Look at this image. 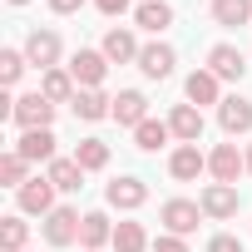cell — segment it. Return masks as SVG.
<instances>
[{"mask_svg":"<svg viewBox=\"0 0 252 252\" xmlns=\"http://www.w3.org/2000/svg\"><path fill=\"white\" fill-rule=\"evenodd\" d=\"M10 119L20 124V129H50V124H55V104L35 89V94H20L15 99V114Z\"/></svg>","mask_w":252,"mask_h":252,"instance_id":"cell-1","label":"cell"},{"mask_svg":"<svg viewBox=\"0 0 252 252\" xmlns=\"http://www.w3.org/2000/svg\"><path fill=\"white\" fill-rule=\"evenodd\" d=\"M158 218H163V227H168L173 237H188V232L203 222V208H198V203H188V198H168Z\"/></svg>","mask_w":252,"mask_h":252,"instance_id":"cell-2","label":"cell"},{"mask_svg":"<svg viewBox=\"0 0 252 252\" xmlns=\"http://www.w3.org/2000/svg\"><path fill=\"white\" fill-rule=\"evenodd\" d=\"M104 69H109L104 50H79V55L69 60V74H74L79 89H99V84H104Z\"/></svg>","mask_w":252,"mask_h":252,"instance_id":"cell-3","label":"cell"},{"mask_svg":"<svg viewBox=\"0 0 252 252\" xmlns=\"http://www.w3.org/2000/svg\"><path fill=\"white\" fill-rule=\"evenodd\" d=\"M55 193H60V188H55L50 178H30V183H25V188H20L15 198H20V213L50 218V213H55Z\"/></svg>","mask_w":252,"mask_h":252,"instance_id":"cell-4","label":"cell"},{"mask_svg":"<svg viewBox=\"0 0 252 252\" xmlns=\"http://www.w3.org/2000/svg\"><path fill=\"white\" fill-rule=\"evenodd\" d=\"M79 213L74 208H55L50 218H45V242L50 247H69V242H79Z\"/></svg>","mask_w":252,"mask_h":252,"instance_id":"cell-5","label":"cell"},{"mask_svg":"<svg viewBox=\"0 0 252 252\" xmlns=\"http://www.w3.org/2000/svg\"><path fill=\"white\" fill-rule=\"evenodd\" d=\"M104 198H109V208H119V213H134V208L149 203V188H144V178H114V183L104 188Z\"/></svg>","mask_w":252,"mask_h":252,"instance_id":"cell-6","label":"cell"},{"mask_svg":"<svg viewBox=\"0 0 252 252\" xmlns=\"http://www.w3.org/2000/svg\"><path fill=\"white\" fill-rule=\"evenodd\" d=\"M25 60H30L35 69H55V60H60V35H55V30H30Z\"/></svg>","mask_w":252,"mask_h":252,"instance_id":"cell-7","label":"cell"},{"mask_svg":"<svg viewBox=\"0 0 252 252\" xmlns=\"http://www.w3.org/2000/svg\"><path fill=\"white\" fill-rule=\"evenodd\" d=\"M242 168H247V158L237 154V144H218V149L208 154V173H213L218 183H237Z\"/></svg>","mask_w":252,"mask_h":252,"instance_id":"cell-8","label":"cell"},{"mask_svg":"<svg viewBox=\"0 0 252 252\" xmlns=\"http://www.w3.org/2000/svg\"><path fill=\"white\" fill-rule=\"evenodd\" d=\"M198 208H203V218H232L237 213V188L232 183H208Z\"/></svg>","mask_w":252,"mask_h":252,"instance_id":"cell-9","label":"cell"},{"mask_svg":"<svg viewBox=\"0 0 252 252\" xmlns=\"http://www.w3.org/2000/svg\"><path fill=\"white\" fill-rule=\"evenodd\" d=\"M208 69H213L218 79H242V74H247V60H242L237 45H213V50H208Z\"/></svg>","mask_w":252,"mask_h":252,"instance_id":"cell-10","label":"cell"},{"mask_svg":"<svg viewBox=\"0 0 252 252\" xmlns=\"http://www.w3.org/2000/svg\"><path fill=\"white\" fill-rule=\"evenodd\" d=\"M15 154L30 158V163H55V134L50 129H25L20 144H15Z\"/></svg>","mask_w":252,"mask_h":252,"instance_id":"cell-11","label":"cell"},{"mask_svg":"<svg viewBox=\"0 0 252 252\" xmlns=\"http://www.w3.org/2000/svg\"><path fill=\"white\" fill-rule=\"evenodd\" d=\"M218 124H222V134H232V139L247 134V129H252V104H247L242 94H237V99H222V104H218Z\"/></svg>","mask_w":252,"mask_h":252,"instance_id":"cell-12","label":"cell"},{"mask_svg":"<svg viewBox=\"0 0 252 252\" xmlns=\"http://www.w3.org/2000/svg\"><path fill=\"white\" fill-rule=\"evenodd\" d=\"M173 64H178L173 45H144V50H139V69H144L149 79H168V74H173Z\"/></svg>","mask_w":252,"mask_h":252,"instance_id":"cell-13","label":"cell"},{"mask_svg":"<svg viewBox=\"0 0 252 252\" xmlns=\"http://www.w3.org/2000/svg\"><path fill=\"white\" fill-rule=\"evenodd\" d=\"M203 168H208V158L198 154V144H178V149H173V158H168V173H173L178 183H193Z\"/></svg>","mask_w":252,"mask_h":252,"instance_id":"cell-14","label":"cell"},{"mask_svg":"<svg viewBox=\"0 0 252 252\" xmlns=\"http://www.w3.org/2000/svg\"><path fill=\"white\" fill-rule=\"evenodd\" d=\"M168 129H173V139L198 144V139H203V114H198V104H178V109L168 114Z\"/></svg>","mask_w":252,"mask_h":252,"instance_id":"cell-15","label":"cell"},{"mask_svg":"<svg viewBox=\"0 0 252 252\" xmlns=\"http://www.w3.org/2000/svg\"><path fill=\"white\" fill-rule=\"evenodd\" d=\"M114 119L124 124V129H139V124L149 119V99H144L139 89H124V94L114 99Z\"/></svg>","mask_w":252,"mask_h":252,"instance_id":"cell-16","label":"cell"},{"mask_svg":"<svg viewBox=\"0 0 252 252\" xmlns=\"http://www.w3.org/2000/svg\"><path fill=\"white\" fill-rule=\"evenodd\" d=\"M134 20H139V30H149V35H163V30L173 25V5H168V0H144V5L134 10Z\"/></svg>","mask_w":252,"mask_h":252,"instance_id":"cell-17","label":"cell"},{"mask_svg":"<svg viewBox=\"0 0 252 252\" xmlns=\"http://www.w3.org/2000/svg\"><path fill=\"white\" fill-rule=\"evenodd\" d=\"M40 94L50 99V104H74V74L69 69H45V79H40Z\"/></svg>","mask_w":252,"mask_h":252,"instance_id":"cell-18","label":"cell"},{"mask_svg":"<svg viewBox=\"0 0 252 252\" xmlns=\"http://www.w3.org/2000/svg\"><path fill=\"white\" fill-rule=\"evenodd\" d=\"M183 89H188V104H198V109H203V104H222V99H218V74H213V69H193Z\"/></svg>","mask_w":252,"mask_h":252,"instance_id":"cell-19","label":"cell"},{"mask_svg":"<svg viewBox=\"0 0 252 252\" xmlns=\"http://www.w3.org/2000/svg\"><path fill=\"white\" fill-rule=\"evenodd\" d=\"M79 242H84V252H99L104 242H114L109 218H104V213H84V222H79Z\"/></svg>","mask_w":252,"mask_h":252,"instance_id":"cell-20","label":"cell"},{"mask_svg":"<svg viewBox=\"0 0 252 252\" xmlns=\"http://www.w3.org/2000/svg\"><path fill=\"white\" fill-rule=\"evenodd\" d=\"M45 178H50L60 193H79V183H84V168H79L74 158H55V163L45 168Z\"/></svg>","mask_w":252,"mask_h":252,"instance_id":"cell-21","label":"cell"},{"mask_svg":"<svg viewBox=\"0 0 252 252\" xmlns=\"http://www.w3.org/2000/svg\"><path fill=\"white\" fill-rule=\"evenodd\" d=\"M104 60H114V64H129V60H139V45H134V35L124 30V25L104 35Z\"/></svg>","mask_w":252,"mask_h":252,"instance_id":"cell-22","label":"cell"},{"mask_svg":"<svg viewBox=\"0 0 252 252\" xmlns=\"http://www.w3.org/2000/svg\"><path fill=\"white\" fill-rule=\"evenodd\" d=\"M104 114H114V99H104L99 89H79L74 94V119H104Z\"/></svg>","mask_w":252,"mask_h":252,"instance_id":"cell-23","label":"cell"},{"mask_svg":"<svg viewBox=\"0 0 252 252\" xmlns=\"http://www.w3.org/2000/svg\"><path fill=\"white\" fill-rule=\"evenodd\" d=\"M213 20L227 25V30L247 25V20H252V0H213Z\"/></svg>","mask_w":252,"mask_h":252,"instance_id":"cell-24","label":"cell"},{"mask_svg":"<svg viewBox=\"0 0 252 252\" xmlns=\"http://www.w3.org/2000/svg\"><path fill=\"white\" fill-rule=\"evenodd\" d=\"M168 134H173V129H168L163 119H144L139 129H134V149H144V154H154V149H163V144H168Z\"/></svg>","mask_w":252,"mask_h":252,"instance_id":"cell-25","label":"cell"},{"mask_svg":"<svg viewBox=\"0 0 252 252\" xmlns=\"http://www.w3.org/2000/svg\"><path fill=\"white\" fill-rule=\"evenodd\" d=\"M74 163H79L84 173H94V168H104V163H109V144H104V139H84V144L74 149Z\"/></svg>","mask_w":252,"mask_h":252,"instance_id":"cell-26","label":"cell"},{"mask_svg":"<svg viewBox=\"0 0 252 252\" xmlns=\"http://www.w3.org/2000/svg\"><path fill=\"white\" fill-rule=\"evenodd\" d=\"M25 168H30V158H20V154L10 149L5 158H0V183H5V188H15V193H20V188L30 183V178H25Z\"/></svg>","mask_w":252,"mask_h":252,"instance_id":"cell-27","label":"cell"},{"mask_svg":"<svg viewBox=\"0 0 252 252\" xmlns=\"http://www.w3.org/2000/svg\"><path fill=\"white\" fill-rule=\"evenodd\" d=\"M144 247H149V237H144L139 222H119L114 227V252H144Z\"/></svg>","mask_w":252,"mask_h":252,"instance_id":"cell-28","label":"cell"},{"mask_svg":"<svg viewBox=\"0 0 252 252\" xmlns=\"http://www.w3.org/2000/svg\"><path fill=\"white\" fill-rule=\"evenodd\" d=\"M25 50H0V79H5V84H15L20 74H25Z\"/></svg>","mask_w":252,"mask_h":252,"instance_id":"cell-29","label":"cell"},{"mask_svg":"<svg viewBox=\"0 0 252 252\" xmlns=\"http://www.w3.org/2000/svg\"><path fill=\"white\" fill-rule=\"evenodd\" d=\"M25 232H30V227H25L20 218H5V222H0V247H5V252H20V247H25Z\"/></svg>","mask_w":252,"mask_h":252,"instance_id":"cell-30","label":"cell"},{"mask_svg":"<svg viewBox=\"0 0 252 252\" xmlns=\"http://www.w3.org/2000/svg\"><path fill=\"white\" fill-rule=\"evenodd\" d=\"M208 252H242V242H237V237H227V232H218V237L208 242Z\"/></svg>","mask_w":252,"mask_h":252,"instance_id":"cell-31","label":"cell"},{"mask_svg":"<svg viewBox=\"0 0 252 252\" xmlns=\"http://www.w3.org/2000/svg\"><path fill=\"white\" fill-rule=\"evenodd\" d=\"M158 252H188V242L173 237V232H163V237H158Z\"/></svg>","mask_w":252,"mask_h":252,"instance_id":"cell-32","label":"cell"},{"mask_svg":"<svg viewBox=\"0 0 252 252\" xmlns=\"http://www.w3.org/2000/svg\"><path fill=\"white\" fill-rule=\"evenodd\" d=\"M94 5H99L104 15H124V10H129V0H94Z\"/></svg>","mask_w":252,"mask_h":252,"instance_id":"cell-33","label":"cell"},{"mask_svg":"<svg viewBox=\"0 0 252 252\" xmlns=\"http://www.w3.org/2000/svg\"><path fill=\"white\" fill-rule=\"evenodd\" d=\"M79 5H84V0H50V10H55V15H74Z\"/></svg>","mask_w":252,"mask_h":252,"instance_id":"cell-34","label":"cell"},{"mask_svg":"<svg viewBox=\"0 0 252 252\" xmlns=\"http://www.w3.org/2000/svg\"><path fill=\"white\" fill-rule=\"evenodd\" d=\"M247 173H252V149H247Z\"/></svg>","mask_w":252,"mask_h":252,"instance_id":"cell-35","label":"cell"},{"mask_svg":"<svg viewBox=\"0 0 252 252\" xmlns=\"http://www.w3.org/2000/svg\"><path fill=\"white\" fill-rule=\"evenodd\" d=\"M10 5H25V0H10Z\"/></svg>","mask_w":252,"mask_h":252,"instance_id":"cell-36","label":"cell"}]
</instances>
